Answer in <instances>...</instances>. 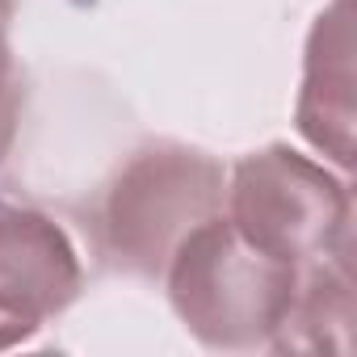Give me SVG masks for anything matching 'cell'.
I'll return each instance as SVG.
<instances>
[{"label":"cell","mask_w":357,"mask_h":357,"mask_svg":"<svg viewBox=\"0 0 357 357\" xmlns=\"http://www.w3.org/2000/svg\"><path fill=\"white\" fill-rule=\"evenodd\" d=\"M223 164L181 139L139 143L105 181L93 211L97 257L126 278H164L172 248L223 211Z\"/></svg>","instance_id":"cell-1"},{"label":"cell","mask_w":357,"mask_h":357,"mask_svg":"<svg viewBox=\"0 0 357 357\" xmlns=\"http://www.w3.org/2000/svg\"><path fill=\"white\" fill-rule=\"evenodd\" d=\"M303 265L252 248L227 215L198 223L164 265L168 303L194 340L223 353L269 349L298 290Z\"/></svg>","instance_id":"cell-2"},{"label":"cell","mask_w":357,"mask_h":357,"mask_svg":"<svg viewBox=\"0 0 357 357\" xmlns=\"http://www.w3.org/2000/svg\"><path fill=\"white\" fill-rule=\"evenodd\" d=\"M223 211H227V223L252 248L290 265H311L353 244L349 185L319 160L286 143L248 151L231 168Z\"/></svg>","instance_id":"cell-3"},{"label":"cell","mask_w":357,"mask_h":357,"mask_svg":"<svg viewBox=\"0 0 357 357\" xmlns=\"http://www.w3.org/2000/svg\"><path fill=\"white\" fill-rule=\"evenodd\" d=\"M84 286L63 223L38 206L0 202V353L34 340Z\"/></svg>","instance_id":"cell-4"},{"label":"cell","mask_w":357,"mask_h":357,"mask_svg":"<svg viewBox=\"0 0 357 357\" xmlns=\"http://www.w3.org/2000/svg\"><path fill=\"white\" fill-rule=\"evenodd\" d=\"M294 122L336 168L353 164V0L328 5L307 34Z\"/></svg>","instance_id":"cell-5"},{"label":"cell","mask_w":357,"mask_h":357,"mask_svg":"<svg viewBox=\"0 0 357 357\" xmlns=\"http://www.w3.org/2000/svg\"><path fill=\"white\" fill-rule=\"evenodd\" d=\"M353 244L303 265L273 353H349L353 344Z\"/></svg>","instance_id":"cell-6"},{"label":"cell","mask_w":357,"mask_h":357,"mask_svg":"<svg viewBox=\"0 0 357 357\" xmlns=\"http://www.w3.org/2000/svg\"><path fill=\"white\" fill-rule=\"evenodd\" d=\"M22 105H26V89L13 84L9 93H0V164L13 151L17 143V130H22Z\"/></svg>","instance_id":"cell-7"},{"label":"cell","mask_w":357,"mask_h":357,"mask_svg":"<svg viewBox=\"0 0 357 357\" xmlns=\"http://www.w3.org/2000/svg\"><path fill=\"white\" fill-rule=\"evenodd\" d=\"M13 9H17V0H0V93H9L13 84H22V76H17V59H13V43H9Z\"/></svg>","instance_id":"cell-8"}]
</instances>
